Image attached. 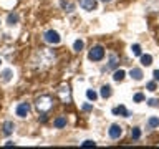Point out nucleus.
<instances>
[{"mask_svg":"<svg viewBox=\"0 0 159 149\" xmlns=\"http://www.w3.org/2000/svg\"><path fill=\"white\" fill-rule=\"evenodd\" d=\"M55 53H53V50H48V48H40L37 53H35V56H33V63H35V66L37 68H47L50 66L53 61H55Z\"/></svg>","mask_w":159,"mask_h":149,"instance_id":"nucleus-1","label":"nucleus"},{"mask_svg":"<svg viewBox=\"0 0 159 149\" xmlns=\"http://www.w3.org/2000/svg\"><path fill=\"white\" fill-rule=\"evenodd\" d=\"M35 108H37L38 113H45L47 114L50 109L53 108V98L48 96V94H42L35 99Z\"/></svg>","mask_w":159,"mask_h":149,"instance_id":"nucleus-2","label":"nucleus"},{"mask_svg":"<svg viewBox=\"0 0 159 149\" xmlns=\"http://www.w3.org/2000/svg\"><path fill=\"white\" fill-rule=\"evenodd\" d=\"M57 94L60 98V101L63 104H70L71 103V89H70L68 84H61L58 89H57Z\"/></svg>","mask_w":159,"mask_h":149,"instance_id":"nucleus-3","label":"nucleus"},{"mask_svg":"<svg viewBox=\"0 0 159 149\" xmlns=\"http://www.w3.org/2000/svg\"><path fill=\"white\" fill-rule=\"evenodd\" d=\"M88 58L91 60V61H101V60L104 58V48L101 47V45L93 47L91 50H89V53H88Z\"/></svg>","mask_w":159,"mask_h":149,"instance_id":"nucleus-4","label":"nucleus"},{"mask_svg":"<svg viewBox=\"0 0 159 149\" xmlns=\"http://www.w3.org/2000/svg\"><path fill=\"white\" fill-rule=\"evenodd\" d=\"M43 40L50 45H58L61 42V37H60V33L55 32V30H48V32L43 35Z\"/></svg>","mask_w":159,"mask_h":149,"instance_id":"nucleus-5","label":"nucleus"},{"mask_svg":"<svg viewBox=\"0 0 159 149\" xmlns=\"http://www.w3.org/2000/svg\"><path fill=\"white\" fill-rule=\"evenodd\" d=\"M108 134H109V138L111 139H119L121 138V134H123V128L119 126V124H111L108 129Z\"/></svg>","mask_w":159,"mask_h":149,"instance_id":"nucleus-6","label":"nucleus"},{"mask_svg":"<svg viewBox=\"0 0 159 149\" xmlns=\"http://www.w3.org/2000/svg\"><path fill=\"white\" fill-rule=\"evenodd\" d=\"M80 7L86 12H93V10L98 8V2L96 0H80Z\"/></svg>","mask_w":159,"mask_h":149,"instance_id":"nucleus-7","label":"nucleus"},{"mask_svg":"<svg viewBox=\"0 0 159 149\" xmlns=\"http://www.w3.org/2000/svg\"><path fill=\"white\" fill-rule=\"evenodd\" d=\"M30 113V104L28 103H20L17 106V116L20 118H27Z\"/></svg>","mask_w":159,"mask_h":149,"instance_id":"nucleus-8","label":"nucleus"},{"mask_svg":"<svg viewBox=\"0 0 159 149\" xmlns=\"http://www.w3.org/2000/svg\"><path fill=\"white\" fill-rule=\"evenodd\" d=\"M113 114H119V116H123V118H129V116H131V113H129L128 109L123 106V104H119V106L113 108Z\"/></svg>","mask_w":159,"mask_h":149,"instance_id":"nucleus-9","label":"nucleus"},{"mask_svg":"<svg viewBox=\"0 0 159 149\" xmlns=\"http://www.w3.org/2000/svg\"><path fill=\"white\" fill-rule=\"evenodd\" d=\"M129 76H131L134 81H141L143 79V70L141 68H131V71H129Z\"/></svg>","mask_w":159,"mask_h":149,"instance_id":"nucleus-10","label":"nucleus"},{"mask_svg":"<svg viewBox=\"0 0 159 149\" xmlns=\"http://www.w3.org/2000/svg\"><path fill=\"white\" fill-rule=\"evenodd\" d=\"M15 129V124L12 121H5L3 123V136H10Z\"/></svg>","mask_w":159,"mask_h":149,"instance_id":"nucleus-11","label":"nucleus"},{"mask_svg":"<svg viewBox=\"0 0 159 149\" xmlns=\"http://www.w3.org/2000/svg\"><path fill=\"white\" fill-rule=\"evenodd\" d=\"M53 126L58 128V129L65 128V126H66V118H65V116H58V118L53 121Z\"/></svg>","mask_w":159,"mask_h":149,"instance_id":"nucleus-12","label":"nucleus"},{"mask_svg":"<svg viewBox=\"0 0 159 149\" xmlns=\"http://www.w3.org/2000/svg\"><path fill=\"white\" fill-rule=\"evenodd\" d=\"M124 76H126V71H124V70H116V71L113 73V79L114 81H123L124 79Z\"/></svg>","mask_w":159,"mask_h":149,"instance_id":"nucleus-13","label":"nucleus"},{"mask_svg":"<svg viewBox=\"0 0 159 149\" xmlns=\"http://www.w3.org/2000/svg\"><path fill=\"white\" fill-rule=\"evenodd\" d=\"M111 86H109V84H104V86H101V98H104V99H106V98H109V96H111Z\"/></svg>","mask_w":159,"mask_h":149,"instance_id":"nucleus-14","label":"nucleus"},{"mask_svg":"<svg viewBox=\"0 0 159 149\" xmlns=\"http://www.w3.org/2000/svg\"><path fill=\"white\" fill-rule=\"evenodd\" d=\"M141 63H143V66H151L152 65V56L151 55H141Z\"/></svg>","mask_w":159,"mask_h":149,"instance_id":"nucleus-15","label":"nucleus"},{"mask_svg":"<svg viewBox=\"0 0 159 149\" xmlns=\"http://www.w3.org/2000/svg\"><path fill=\"white\" fill-rule=\"evenodd\" d=\"M116 65H118V56L116 55H111L109 56V65L104 66V70H113V68H116Z\"/></svg>","mask_w":159,"mask_h":149,"instance_id":"nucleus-16","label":"nucleus"},{"mask_svg":"<svg viewBox=\"0 0 159 149\" xmlns=\"http://www.w3.org/2000/svg\"><path fill=\"white\" fill-rule=\"evenodd\" d=\"M7 23L8 25H17L18 23V15L17 13H8L7 15Z\"/></svg>","mask_w":159,"mask_h":149,"instance_id":"nucleus-17","label":"nucleus"},{"mask_svg":"<svg viewBox=\"0 0 159 149\" xmlns=\"http://www.w3.org/2000/svg\"><path fill=\"white\" fill-rule=\"evenodd\" d=\"M60 5H61V8L66 10V12H73V8H75V5H73L71 2H66V0H61V2H60Z\"/></svg>","mask_w":159,"mask_h":149,"instance_id":"nucleus-18","label":"nucleus"},{"mask_svg":"<svg viewBox=\"0 0 159 149\" xmlns=\"http://www.w3.org/2000/svg\"><path fill=\"white\" fill-rule=\"evenodd\" d=\"M12 76H13L12 70H3V71H2V79H3V81H10Z\"/></svg>","mask_w":159,"mask_h":149,"instance_id":"nucleus-19","label":"nucleus"},{"mask_svg":"<svg viewBox=\"0 0 159 149\" xmlns=\"http://www.w3.org/2000/svg\"><path fill=\"white\" fill-rule=\"evenodd\" d=\"M83 47H84L83 40H76V42L73 43V50H75L76 53H80V52H81V50H83Z\"/></svg>","mask_w":159,"mask_h":149,"instance_id":"nucleus-20","label":"nucleus"},{"mask_svg":"<svg viewBox=\"0 0 159 149\" xmlns=\"http://www.w3.org/2000/svg\"><path fill=\"white\" fill-rule=\"evenodd\" d=\"M86 98L89 99V101H96V99H98V94H96V91H94V89H88V91H86Z\"/></svg>","mask_w":159,"mask_h":149,"instance_id":"nucleus-21","label":"nucleus"},{"mask_svg":"<svg viewBox=\"0 0 159 149\" xmlns=\"http://www.w3.org/2000/svg\"><path fill=\"white\" fill-rule=\"evenodd\" d=\"M148 126H149V128H157V126H159V118H156V116L149 118V119H148Z\"/></svg>","mask_w":159,"mask_h":149,"instance_id":"nucleus-22","label":"nucleus"},{"mask_svg":"<svg viewBox=\"0 0 159 149\" xmlns=\"http://www.w3.org/2000/svg\"><path fill=\"white\" fill-rule=\"evenodd\" d=\"M131 138L134 139V141H138V139L141 138V129H139V128H133L131 129Z\"/></svg>","mask_w":159,"mask_h":149,"instance_id":"nucleus-23","label":"nucleus"},{"mask_svg":"<svg viewBox=\"0 0 159 149\" xmlns=\"http://www.w3.org/2000/svg\"><path fill=\"white\" fill-rule=\"evenodd\" d=\"M131 53H133V55H136V56H141V45L134 43L133 47H131Z\"/></svg>","mask_w":159,"mask_h":149,"instance_id":"nucleus-24","label":"nucleus"},{"mask_svg":"<svg viewBox=\"0 0 159 149\" xmlns=\"http://www.w3.org/2000/svg\"><path fill=\"white\" fill-rule=\"evenodd\" d=\"M148 104H149L151 108H157V106H159V99L151 98V99H148Z\"/></svg>","mask_w":159,"mask_h":149,"instance_id":"nucleus-25","label":"nucleus"},{"mask_svg":"<svg viewBox=\"0 0 159 149\" xmlns=\"http://www.w3.org/2000/svg\"><path fill=\"white\" fill-rule=\"evenodd\" d=\"M133 99H134V103H141V101H144V94L143 93H136Z\"/></svg>","mask_w":159,"mask_h":149,"instance_id":"nucleus-26","label":"nucleus"},{"mask_svg":"<svg viewBox=\"0 0 159 149\" xmlns=\"http://www.w3.org/2000/svg\"><path fill=\"white\" fill-rule=\"evenodd\" d=\"M81 146H83V147H89V146H93V147H94V146H96V142L91 141V139H86V141H84Z\"/></svg>","mask_w":159,"mask_h":149,"instance_id":"nucleus-27","label":"nucleus"},{"mask_svg":"<svg viewBox=\"0 0 159 149\" xmlns=\"http://www.w3.org/2000/svg\"><path fill=\"white\" fill-rule=\"evenodd\" d=\"M146 88L149 89V91H156V81H151L146 84Z\"/></svg>","mask_w":159,"mask_h":149,"instance_id":"nucleus-28","label":"nucleus"},{"mask_svg":"<svg viewBox=\"0 0 159 149\" xmlns=\"http://www.w3.org/2000/svg\"><path fill=\"white\" fill-rule=\"evenodd\" d=\"M152 76H154V81H159V70H154Z\"/></svg>","mask_w":159,"mask_h":149,"instance_id":"nucleus-29","label":"nucleus"},{"mask_svg":"<svg viewBox=\"0 0 159 149\" xmlns=\"http://www.w3.org/2000/svg\"><path fill=\"white\" fill-rule=\"evenodd\" d=\"M91 109H93L91 104H83V111H91Z\"/></svg>","mask_w":159,"mask_h":149,"instance_id":"nucleus-30","label":"nucleus"},{"mask_svg":"<svg viewBox=\"0 0 159 149\" xmlns=\"http://www.w3.org/2000/svg\"><path fill=\"white\" fill-rule=\"evenodd\" d=\"M101 2H104V3H109V2H113V0H101Z\"/></svg>","mask_w":159,"mask_h":149,"instance_id":"nucleus-31","label":"nucleus"},{"mask_svg":"<svg viewBox=\"0 0 159 149\" xmlns=\"http://www.w3.org/2000/svg\"><path fill=\"white\" fill-rule=\"evenodd\" d=\"M157 40H159V32H157Z\"/></svg>","mask_w":159,"mask_h":149,"instance_id":"nucleus-32","label":"nucleus"},{"mask_svg":"<svg viewBox=\"0 0 159 149\" xmlns=\"http://www.w3.org/2000/svg\"><path fill=\"white\" fill-rule=\"evenodd\" d=\"M0 63H2V60H0Z\"/></svg>","mask_w":159,"mask_h":149,"instance_id":"nucleus-33","label":"nucleus"}]
</instances>
